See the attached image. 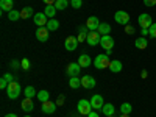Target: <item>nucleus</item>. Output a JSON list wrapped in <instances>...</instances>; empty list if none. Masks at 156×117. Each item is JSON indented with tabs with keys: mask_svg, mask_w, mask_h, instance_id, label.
<instances>
[{
	"mask_svg": "<svg viewBox=\"0 0 156 117\" xmlns=\"http://www.w3.org/2000/svg\"><path fill=\"white\" fill-rule=\"evenodd\" d=\"M87 117H100V115H98V112H97V111H90V112L87 114Z\"/></svg>",
	"mask_w": 156,
	"mask_h": 117,
	"instance_id": "41",
	"label": "nucleus"
},
{
	"mask_svg": "<svg viewBox=\"0 0 156 117\" xmlns=\"http://www.w3.org/2000/svg\"><path fill=\"white\" fill-rule=\"evenodd\" d=\"M90 105H92V109H95V111L100 109V111H101L103 105H105V101H103V97L98 95V94L92 95V97H90Z\"/></svg>",
	"mask_w": 156,
	"mask_h": 117,
	"instance_id": "9",
	"label": "nucleus"
},
{
	"mask_svg": "<svg viewBox=\"0 0 156 117\" xmlns=\"http://www.w3.org/2000/svg\"><path fill=\"white\" fill-rule=\"evenodd\" d=\"M148 33H150V37H154L156 39V22H153V25L148 28Z\"/></svg>",
	"mask_w": 156,
	"mask_h": 117,
	"instance_id": "34",
	"label": "nucleus"
},
{
	"mask_svg": "<svg viewBox=\"0 0 156 117\" xmlns=\"http://www.w3.org/2000/svg\"><path fill=\"white\" fill-rule=\"evenodd\" d=\"M114 20L119 25H128L129 23V14L126 11L119 9V11H115V14H114Z\"/></svg>",
	"mask_w": 156,
	"mask_h": 117,
	"instance_id": "4",
	"label": "nucleus"
},
{
	"mask_svg": "<svg viewBox=\"0 0 156 117\" xmlns=\"http://www.w3.org/2000/svg\"><path fill=\"white\" fill-rule=\"evenodd\" d=\"M145 6H156V0H144Z\"/></svg>",
	"mask_w": 156,
	"mask_h": 117,
	"instance_id": "37",
	"label": "nucleus"
},
{
	"mask_svg": "<svg viewBox=\"0 0 156 117\" xmlns=\"http://www.w3.org/2000/svg\"><path fill=\"white\" fill-rule=\"evenodd\" d=\"M109 64H111V61H109V55H106V53L97 55V58L94 59V66H95V69H100V70H103V69H109Z\"/></svg>",
	"mask_w": 156,
	"mask_h": 117,
	"instance_id": "1",
	"label": "nucleus"
},
{
	"mask_svg": "<svg viewBox=\"0 0 156 117\" xmlns=\"http://www.w3.org/2000/svg\"><path fill=\"white\" fill-rule=\"evenodd\" d=\"M12 6H14V0H0V9H2V12H9L12 9Z\"/></svg>",
	"mask_w": 156,
	"mask_h": 117,
	"instance_id": "18",
	"label": "nucleus"
},
{
	"mask_svg": "<svg viewBox=\"0 0 156 117\" xmlns=\"http://www.w3.org/2000/svg\"><path fill=\"white\" fill-rule=\"evenodd\" d=\"M98 45H100L101 48H105V50H112V47H114V39H112V36H111V34L101 36Z\"/></svg>",
	"mask_w": 156,
	"mask_h": 117,
	"instance_id": "5",
	"label": "nucleus"
},
{
	"mask_svg": "<svg viewBox=\"0 0 156 117\" xmlns=\"http://www.w3.org/2000/svg\"><path fill=\"white\" fill-rule=\"evenodd\" d=\"M36 97H37V100L41 101V103H44V101H48V98H50V94L47 92V90H39Z\"/></svg>",
	"mask_w": 156,
	"mask_h": 117,
	"instance_id": "30",
	"label": "nucleus"
},
{
	"mask_svg": "<svg viewBox=\"0 0 156 117\" xmlns=\"http://www.w3.org/2000/svg\"><path fill=\"white\" fill-rule=\"evenodd\" d=\"M76 109L78 112H80L81 115H86L92 111V105H90V100H86V98H81L80 101H78V105H76Z\"/></svg>",
	"mask_w": 156,
	"mask_h": 117,
	"instance_id": "3",
	"label": "nucleus"
},
{
	"mask_svg": "<svg viewBox=\"0 0 156 117\" xmlns=\"http://www.w3.org/2000/svg\"><path fill=\"white\" fill-rule=\"evenodd\" d=\"M134 45H136L139 50H145V48L148 47V41H147V37H144V36H139V37H136Z\"/></svg>",
	"mask_w": 156,
	"mask_h": 117,
	"instance_id": "19",
	"label": "nucleus"
},
{
	"mask_svg": "<svg viewBox=\"0 0 156 117\" xmlns=\"http://www.w3.org/2000/svg\"><path fill=\"white\" fill-rule=\"evenodd\" d=\"M120 117H129V114H120Z\"/></svg>",
	"mask_w": 156,
	"mask_h": 117,
	"instance_id": "46",
	"label": "nucleus"
},
{
	"mask_svg": "<svg viewBox=\"0 0 156 117\" xmlns=\"http://www.w3.org/2000/svg\"><path fill=\"white\" fill-rule=\"evenodd\" d=\"M101 112L105 114V115H114L115 108H114L112 103H105V105H103V108H101Z\"/></svg>",
	"mask_w": 156,
	"mask_h": 117,
	"instance_id": "23",
	"label": "nucleus"
},
{
	"mask_svg": "<svg viewBox=\"0 0 156 117\" xmlns=\"http://www.w3.org/2000/svg\"><path fill=\"white\" fill-rule=\"evenodd\" d=\"M41 109H42V112H44V114H53V112L56 111V103L50 101V100H48V101H44Z\"/></svg>",
	"mask_w": 156,
	"mask_h": 117,
	"instance_id": "16",
	"label": "nucleus"
},
{
	"mask_svg": "<svg viewBox=\"0 0 156 117\" xmlns=\"http://www.w3.org/2000/svg\"><path fill=\"white\" fill-rule=\"evenodd\" d=\"M56 6L55 5H45V9H44V12H45V16L48 17V19H55V16H56Z\"/></svg>",
	"mask_w": 156,
	"mask_h": 117,
	"instance_id": "22",
	"label": "nucleus"
},
{
	"mask_svg": "<svg viewBox=\"0 0 156 117\" xmlns=\"http://www.w3.org/2000/svg\"><path fill=\"white\" fill-rule=\"evenodd\" d=\"M62 103H64V95H59L56 100V105H62Z\"/></svg>",
	"mask_w": 156,
	"mask_h": 117,
	"instance_id": "40",
	"label": "nucleus"
},
{
	"mask_svg": "<svg viewBox=\"0 0 156 117\" xmlns=\"http://www.w3.org/2000/svg\"><path fill=\"white\" fill-rule=\"evenodd\" d=\"M95 84H97V81H95L94 76L84 75V76L81 78V86H83L84 89H92V87H95Z\"/></svg>",
	"mask_w": 156,
	"mask_h": 117,
	"instance_id": "13",
	"label": "nucleus"
},
{
	"mask_svg": "<svg viewBox=\"0 0 156 117\" xmlns=\"http://www.w3.org/2000/svg\"><path fill=\"white\" fill-rule=\"evenodd\" d=\"M100 39H101V34H100L98 31H89V33H87V39H86V42H87L89 45L95 47L97 44H100Z\"/></svg>",
	"mask_w": 156,
	"mask_h": 117,
	"instance_id": "7",
	"label": "nucleus"
},
{
	"mask_svg": "<svg viewBox=\"0 0 156 117\" xmlns=\"http://www.w3.org/2000/svg\"><path fill=\"white\" fill-rule=\"evenodd\" d=\"M20 66H22V69H25V70H28V69H30V61H28L27 58H23V59L20 61Z\"/></svg>",
	"mask_w": 156,
	"mask_h": 117,
	"instance_id": "35",
	"label": "nucleus"
},
{
	"mask_svg": "<svg viewBox=\"0 0 156 117\" xmlns=\"http://www.w3.org/2000/svg\"><path fill=\"white\" fill-rule=\"evenodd\" d=\"M23 94H25V97H28V98H31V97L37 95V92L34 90V87H33V86H27V87H25Z\"/></svg>",
	"mask_w": 156,
	"mask_h": 117,
	"instance_id": "31",
	"label": "nucleus"
},
{
	"mask_svg": "<svg viewBox=\"0 0 156 117\" xmlns=\"http://www.w3.org/2000/svg\"><path fill=\"white\" fill-rule=\"evenodd\" d=\"M33 12H34V9H33L31 6L22 8V11H20V19H30V17L33 16Z\"/></svg>",
	"mask_w": 156,
	"mask_h": 117,
	"instance_id": "24",
	"label": "nucleus"
},
{
	"mask_svg": "<svg viewBox=\"0 0 156 117\" xmlns=\"http://www.w3.org/2000/svg\"><path fill=\"white\" fill-rule=\"evenodd\" d=\"M33 19H34V23L37 27H45L47 22H48V17L45 16V12H36Z\"/></svg>",
	"mask_w": 156,
	"mask_h": 117,
	"instance_id": "14",
	"label": "nucleus"
},
{
	"mask_svg": "<svg viewBox=\"0 0 156 117\" xmlns=\"http://www.w3.org/2000/svg\"><path fill=\"white\" fill-rule=\"evenodd\" d=\"M140 34L144 36V37H145L147 34H150V33H148V28H142V30H140Z\"/></svg>",
	"mask_w": 156,
	"mask_h": 117,
	"instance_id": "43",
	"label": "nucleus"
},
{
	"mask_svg": "<svg viewBox=\"0 0 156 117\" xmlns=\"http://www.w3.org/2000/svg\"><path fill=\"white\" fill-rule=\"evenodd\" d=\"M20 108H22V111H25V112H31V111L34 109V103H33L31 98L25 97V98L22 100V103H20Z\"/></svg>",
	"mask_w": 156,
	"mask_h": 117,
	"instance_id": "15",
	"label": "nucleus"
},
{
	"mask_svg": "<svg viewBox=\"0 0 156 117\" xmlns=\"http://www.w3.org/2000/svg\"><path fill=\"white\" fill-rule=\"evenodd\" d=\"M20 84L17 83V81H11L9 84H8V87H6V94H8V97L11 98V100H16L19 95H20Z\"/></svg>",
	"mask_w": 156,
	"mask_h": 117,
	"instance_id": "2",
	"label": "nucleus"
},
{
	"mask_svg": "<svg viewBox=\"0 0 156 117\" xmlns=\"http://www.w3.org/2000/svg\"><path fill=\"white\" fill-rule=\"evenodd\" d=\"M8 84H9V83H8V81L5 80V78L2 76V80H0V87H2V89H6V87H8Z\"/></svg>",
	"mask_w": 156,
	"mask_h": 117,
	"instance_id": "38",
	"label": "nucleus"
},
{
	"mask_svg": "<svg viewBox=\"0 0 156 117\" xmlns=\"http://www.w3.org/2000/svg\"><path fill=\"white\" fill-rule=\"evenodd\" d=\"M98 25H100V20H98L97 16H90V17H87V20H86V27H87L89 31H97Z\"/></svg>",
	"mask_w": 156,
	"mask_h": 117,
	"instance_id": "12",
	"label": "nucleus"
},
{
	"mask_svg": "<svg viewBox=\"0 0 156 117\" xmlns=\"http://www.w3.org/2000/svg\"><path fill=\"white\" fill-rule=\"evenodd\" d=\"M76 62L80 64L81 67H84V69H86V67H89V66H90V64H92L94 61L90 59V56H89V55L83 53V55H80V58H78V61H76Z\"/></svg>",
	"mask_w": 156,
	"mask_h": 117,
	"instance_id": "17",
	"label": "nucleus"
},
{
	"mask_svg": "<svg viewBox=\"0 0 156 117\" xmlns=\"http://www.w3.org/2000/svg\"><path fill=\"white\" fill-rule=\"evenodd\" d=\"M106 117H114V115H106Z\"/></svg>",
	"mask_w": 156,
	"mask_h": 117,
	"instance_id": "48",
	"label": "nucleus"
},
{
	"mask_svg": "<svg viewBox=\"0 0 156 117\" xmlns=\"http://www.w3.org/2000/svg\"><path fill=\"white\" fill-rule=\"evenodd\" d=\"M69 86H70L72 89H78V87L81 86V78H78V76H70Z\"/></svg>",
	"mask_w": 156,
	"mask_h": 117,
	"instance_id": "26",
	"label": "nucleus"
},
{
	"mask_svg": "<svg viewBox=\"0 0 156 117\" xmlns=\"http://www.w3.org/2000/svg\"><path fill=\"white\" fill-rule=\"evenodd\" d=\"M139 25H140V28H150L151 25H153V19L150 14H147V12H144V14H140L139 19H137Z\"/></svg>",
	"mask_w": 156,
	"mask_h": 117,
	"instance_id": "6",
	"label": "nucleus"
},
{
	"mask_svg": "<svg viewBox=\"0 0 156 117\" xmlns=\"http://www.w3.org/2000/svg\"><path fill=\"white\" fill-rule=\"evenodd\" d=\"M64 47H66L67 51L76 50V47H78V39H76V36H69V37H66V41H64Z\"/></svg>",
	"mask_w": 156,
	"mask_h": 117,
	"instance_id": "8",
	"label": "nucleus"
},
{
	"mask_svg": "<svg viewBox=\"0 0 156 117\" xmlns=\"http://www.w3.org/2000/svg\"><path fill=\"white\" fill-rule=\"evenodd\" d=\"M3 78H5V80H6L8 83H11V81H14V78H12V75H11L9 72H8V73H5V75H3Z\"/></svg>",
	"mask_w": 156,
	"mask_h": 117,
	"instance_id": "39",
	"label": "nucleus"
},
{
	"mask_svg": "<svg viewBox=\"0 0 156 117\" xmlns=\"http://www.w3.org/2000/svg\"><path fill=\"white\" fill-rule=\"evenodd\" d=\"M69 5H70V2H69V0H56V3H55V6H56V9H58V11L66 9Z\"/></svg>",
	"mask_w": 156,
	"mask_h": 117,
	"instance_id": "29",
	"label": "nucleus"
},
{
	"mask_svg": "<svg viewBox=\"0 0 156 117\" xmlns=\"http://www.w3.org/2000/svg\"><path fill=\"white\" fill-rule=\"evenodd\" d=\"M5 117H17V115H16V114H12V112H9V114H6Z\"/></svg>",
	"mask_w": 156,
	"mask_h": 117,
	"instance_id": "45",
	"label": "nucleus"
},
{
	"mask_svg": "<svg viewBox=\"0 0 156 117\" xmlns=\"http://www.w3.org/2000/svg\"><path fill=\"white\" fill-rule=\"evenodd\" d=\"M42 2H44L45 5H55V3H56V0H42Z\"/></svg>",
	"mask_w": 156,
	"mask_h": 117,
	"instance_id": "42",
	"label": "nucleus"
},
{
	"mask_svg": "<svg viewBox=\"0 0 156 117\" xmlns=\"http://www.w3.org/2000/svg\"><path fill=\"white\" fill-rule=\"evenodd\" d=\"M140 76H142V78H147V76H148V72H147V70H142Z\"/></svg>",
	"mask_w": 156,
	"mask_h": 117,
	"instance_id": "44",
	"label": "nucleus"
},
{
	"mask_svg": "<svg viewBox=\"0 0 156 117\" xmlns=\"http://www.w3.org/2000/svg\"><path fill=\"white\" fill-rule=\"evenodd\" d=\"M87 33H89V31H80V33H78V36H76L78 42H84L86 39H87Z\"/></svg>",
	"mask_w": 156,
	"mask_h": 117,
	"instance_id": "32",
	"label": "nucleus"
},
{
	"mask_svg": "<svg viewBox=\"0 0 156 117\" xmlns=\"http://www.w3.org/2000/svg\"><path fill=\"white\" fill-rule=\"evenodd\" d=\"M131 111H133L131 103L125 101V103H122V105H120V114H131Z\"/></svg>",
	"mask_w": 156,
	"mask_h": 117,
	"instance_id": "27",
	"label": "nucleus"
},
{
	"mask_svg": "<svg viewBox=\"0 0 156 117\" xmlns=\"http://www.w3.org/2000/svg\"><path fill=\"white\" fill-rule=\"evenodd\" d=\"M97 31H98L101 36L109 34V33H111V25H109V23H106V22H100L98 28H97Z\"/></svg>",
	"mask_w": 156,
	"mask_h": 117,
	"instance_id": "21",
	"label": "nucleus"
},
{
	"mask_svg": "<svg viewBox=\"0 0 156 117\" xmlns=\"http://www.w3.org/2000/svg\"><path fill=\"white\" fill-rule=\"evenodd\" d=\"M23 117H31V115H23Z\"/></svg>",
	"mask_w": 156,
	"mask_h": 117,
	"instance_id": "47",
	"label": "nucleus"
},
{
	"mask_svg": "<svg viewBox=\"0 0 156 117\" xmlns=\"http://www.w3.org/2000/svg\"><path fill=\"white\" fill-rule=\"evenodd\" d=\"M125 33L126 34H134V27H131V25H125Z\"/></svg>",
	"mask_w": 156,
	"mask_h": 117,
	"instance_id": "36",
	"label": "nucleus"
},
{
	"mask_svg": "<svg viewBox=\"0 0 156 117\" xmlns=\"http://www.w3.org/2000/svg\"><path fill=\"white\" fill-rule=\"evenodd\" d=\"M8 19H9V22H16V20H19V19H20V11L11 9V11L8 12Z\"/></svg>",
	"mask_w": 156,
	"mask_h": 117,
	"instance_id": "28",
	"label": "nucleus"
},
{
	"mask_svg": "<svg viewBox=\"0 0 156 117\" xmlns=\"http://www.w3.org/2000/svg\"><path fill=\"white\" fill-rule=\"evenodd\" d=\"M45 27L48 28V31H56V30L59 28V20H56V19H48V22H47Z\"/></svg>",
	"mask_w": 156,
	"mask_h": 117,
	"instance_id": "25",
	"label": "nucleus"
},
{
	"mask_svg": "<svg viewBox=\"0 0 156 117\" xmlns=\"http://www.w3.org/2000/svg\"><path fill=\"white\" fill-rule=\"evenodd\" d=\"M66 72H67L69 76H78L80 72H81V66L78 62H70L67 66V69H66Z\"/></svg>",
	"mask_w": 156,
	"mask_h": 117,
	"instance_id": "11",
	"label": "nucleus"
},
{
	"mask_svg": "<svg viewBox=\"0 0 156 117\" xmlns=\"http://www.w3.org/2000/svg\"><path fill=\"white\" fill-rule=\"evenodd\" d=\"M69 2H70L72 8H75V9L81 8V5H83V2H81V0H69Z\"/></svg>",
	"mask_w": 156,
	"mask_h": 117,
	"instance_id": "33",
	"label": "nucleus"
},
{
	"mask_svg": "<svg viewBox=\"0 0 156 117\" xmlns=\"http://www.w3.org/2000/svg\"><path fill=\"white\" fill-rule=\"evenodd\" d=\"M122 62L119 61V59H112L111 61V64H109V70L112 72V73H119V72H122Z\"/></svg>",
	"mask_w": 156,
	"mask_h": 117,
	"instance_id": "20",
	"label": "nucleus"
},
{
	"mask_svg": "<svg viewBox=\"0 0 156 117\" xmlns=\"http://www.w3.org/2000/svg\"><path fill=\"white\" fill-rule=\"evenodd\" d=\"M50 31H48V28L47 27H37V30H36V37H37V41H41V42H45V41H48V34Z\"/></svg>",
	"mask_w": 156,
	"mask_h": 117,
	"instance_id": "10",
	"label": "nucleus"
}]
</instances>
